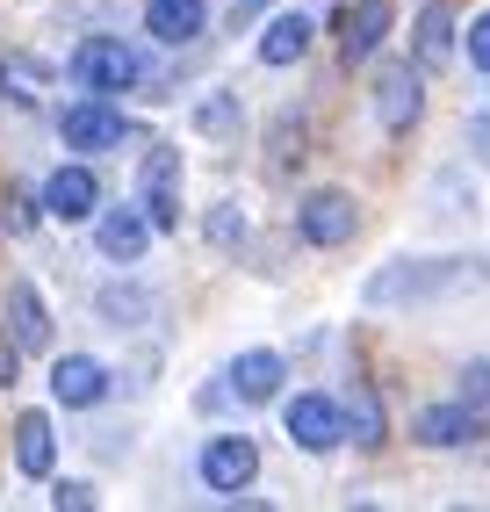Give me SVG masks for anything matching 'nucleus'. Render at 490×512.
Returning <instances> with one entry per match:
<instances>
[{"instance_id": "obj_1", "label": "nucleus", "mask_w": 490, "mask_h": 512, "mask_svg": "<svg viewBox=\"0 0 490 512\" xmlns=\"http://www.w3.org/2000/svg\"><path fill=\"white\" fill-rule=\"evenodd\" d=\"M483 282H490V267L462 260V253H447V260H390L368 282V311H390V303H433V296H469Z\"/></svg>"}, {"instance_id": "obj_2", "label": "nucleus", "mask_w": 490, "mask_h": 512, "mask_svg": "<svg viewBox=\"0 0 490 512\" xmlns=\"http://www.w3.org/2000/svg\"><path fill=\"white\" fill-rule=\"evenodd\" d=\"M137 80H145V58H137L123 37H87V44L73 51V87H87V94H101V101L130 94Z\"/></svg>"}, {"instance_id": "obj_3", "label": "nucleus", "mask_w": 490, "mask_h": 512, "mask_svg": "<svg viewBox=\"0 0 490 512\" xmlns=\"http://www.w3.org/2000/svg\"><path fill=\"white\" fill-rule=\"evenodd\" d=\"M58 138L73 145V152H116V145L137 138V130L123 123V109H109L101 94H87V101H73V109L58 116Z\"/></svg>"}, {"instance_id": "obj_4", "label": "nucleus", "mask_w": 490, "mask_h": 512, "mask_svg": "<svg viewBox=\"0 0 490 512\" xmlns=\"http://www.w3.org/2000/svg\"><path fill=\"white\" fill-rule=\"evenodd\" d=\"M253 476H260V448H253V440H245V433H217V440H209V448H202V484L217 491V498L245 491V484H253Z\"/></svg>"}, {"instance_id": "obj_5", "label": "nucleus", "mask_w": 490, "mask_h": 512, "mask_svg": "<svg viewBox=\"0 0 490 512\" xmlns=\"http://www.w3.org/2000/svg\"><path fill=\"white\" fill-rule=\"evenodd\" d=\"M137 188H145L152 231H173V224H181V202H173V188H181V152H173V145H152V152H145V174H137Z\"/></svg>"}, {"instance_id": "obj_6", "label": "nucleus", "mask_w": 490, "mask_h": 512, "mask_svg": "<svg viewBox=\"0 0 490 512\" xmlns=\"http://www.w3.org/2000/svg\"><path fill=\"white\" fill-rule=\"evenodd\" d=\"M354 224H361V210H354V195H339V188H318V195L296 210V231L310 238V246H346Z\"/></svg>"}, {"instance_id": "obj_7", "label": "nucleus", "mask_w": 490, "mask_h": 512, "mask_svg": "<svg viewBox=\"0 0 490 512\" xmlns=\"http://www.w3.org/2000/svg\"><path fill=\"white\" fill-rule=\"evenodd\" d=\"M289 440H296V448H310V455L339 448V440H346V419H339V404H332V397H318V390L289 397Z\"/></svg>"}, {"instance_id": "obj_8", "label": "nucleus", "mask_w": 490, "mask_h": 512, "mask_svg": "<svg viewBox=\"0 0 490 512\" xmlns=\"http://www.w3.org/2000/svg\"><path fill=\"white\" fill-rule=\"evenodd\" d=\"M94 246H101V260H145V246H152V217L145 210H130V202H116V210H101L94 217Z\"/></svg>"}, {"instance_id": "obj_9", "label": "nucleus", "mask_w": 490, "mask_h": 512, "mask_svg": "<svg viewBox=\"0 0 490 512\" xmlns=\"http://www.w3.org/2000/svg\"><path fill=\"white\" fill-rule=\"evenodd\" d=\"M375 116H382V130H411L418 116H426V87H418L411 65H382V80H375Z\"/></svg>"}, {"instance_id": "obj_10", "label": "nucleus", "mask_w": 490, "mask_h": 512, "mask_svg": "<svg viewBox=\"0 0 490 512\" xmlns=\"http://www.w3.org/2000/svg\"><path fill=\"white\" fill-rule=\"evenodd\" d=\"M44 210H51L58 224H87V217L101 210V181L87 174V166H58V174L44 181Z\"/></svg>"}, {"instance_id": "obj_11", "label": "nucleus", "mask_w": 490, "mask_h": 512, "mask_svg": "<svg viewBox=\"0 0 490 512\" xmlns=\"http://www.w3.org/2000/svg\"><path fill=\"white\" fill-rule=\"evenodd\" d=\"M51 397L65 404V412H87V404L109 397V368H101L94 354H65V361L51 368Z\"/></svg>"}, {"instance_id": "obj_12", "label": "nucleus", "mask_w": 490, "mask_h": 512, "mask_svg": "<svg viewBox=\"0 0 490 512\" xmlns=\"http://www.w3.org/2000/svg\"><path fill=\"white\" fill-rule=\"evenodd\" d=\"M411 433L426 440V448H469V440L483 433V412L476 404H426V412L411 419Z\"/></svg>"}, {"instance_id": "obj_13", "label": "nucleus", "mask_w": 490, "mask_h": 512, "mask_svg": "<svg viewBox=\"0 0 490 512\" xmlns=\"http://www.w3.org/2000/svg\"><path fill=\"white\" fill-rule=\"evenodd\" d=\"M282 375H289L282 354L253 347V354H238V361H231V397H238V404H267L274 390H282Z\"/></svg>"}, {"instance_id": "obj_14", "label": "nucleus", "mask_w": 490, "mask_h": 512, "mask_svg": "<svg viewBox=\"0 0 490 512\" xmlns=\"http://www.w3.org/2000/svg\"><path fill=\"white\" fill-rule=\"evenodd\" d=\"M202 22H209L202 0H152V8H145V29H152L159 44H195Z\"/></svg>"}, {"instance_id": "obj_15", "label": "nucleus", "mask_w": 490, "mask_h": 512, "mask_svg": "<svg viewBox=\"0 0 490 512\" xmlns=\"http://www.w3.org/2000/svg\"><path fill=\"white\" fill-rule=\"evenodd\" d=\"M382 37H390V0H361V8H346V29H339L346 65H354V58H375Z\"/></svg>"}, {"instance_id": "obj_16", "label": "nucleus", "mask_w": 490, "mask_h": 512, "mask_svg": "<svg viewBox=\"0 0 490 512\" xmlns=\"http://www.w3.org/2000/svg\"><path fill=\"white\" fill-rule=\"evenodd\" d=\"M8 318H15V347H29V354L51 347V311H44V296L29 289V282L8 289Z\"/></svg>"}, {"instance_id": "obj_17", "label": "nucleus", "mask_w": 490, "mask_h": 512, "mask_svg": "<svg viewBox=\"0 0 490 512\" xmlns=\"http://www.w3.org/2000/svg\"><path fill=\"white\" fill-rule=\"evenodd\" d=\"M15 462H22V476H51L58 440H51V419L44 412H22L15 419Z\"/></svg>"}, {"instance_id": "obj_18", "label": "nucleus", "mask_w": 490, "mask_h": 512, "mask_svg": "<svg viewBox=\"0 0 490 512\" xmlns=\"http://www.w3.org/2000/svg\"><path fill=\"white\" fill-rule=\"evenodd\" d=\"M310 51V22L303 15H274L267 37H260V65H296Z\"/></svg>"}, {"instance_id": "obj_19", "label": "nucleus", "mask_w": 490, "mask_h": 512, "mask_svg": "<svg viewBox=\"0 0 490 512\" xmlns=\"http://www.w3.org/2000/svg\"><path fill=\"white\" fill-rule=\"evenodd\" d=\"M447 58H454V15L426 8L418 15V65H447Z\"/></svg>"}, {"instance_id": "obj_20", "label": "nucleus", "mask_w": 490, "mask_h": 512, "mask_svg": "<svg viewBox=\"0 0 490 512\" xmlns=\"http://www.w3.org/2000/svg\"><path fill=\"white\" fill-rule=\"evenodd\" d=\"M339 419H346V433H354L361 448H375V440H382V412H375V397H368V390L354 397V412H339Z\"/></svg>"}, {"instance_id": "obj_21", "label": "nucleus", "mask_w": 490, "mask_h": 512, "mask_svg": "<svg viewBox=\"0 0 490 512\" xmlns=\"http://www.w3.org/2000/svg\"><path fill=\"white\" fill-rule=\"evenodd\" d=\"M462 404H476V412L490 404V361H469L462 368Z\"/></svg>"}, {"instance_id": "obj_22", "label": "nucleus", "mask_w": 490, "mask_h": 512, "mask_svg": "<svg viewBox=\"0 0 490 512\" xmlns=\"http://www.w3.org/2000/svg\"><path fill=\"white\" fill-rule=\"evenodd\" d=\"M209 238H217V246H238V238H245V217H238V210H217V217H209Z\"/></svg>"}, {"instance_id": "obj_23", "label": "nucleus", "mask_w": 490, "mask_h": 512, "mask_svg": "<svg viewBox=\"0 0 490 512\" xmlns=\"http://www.w3.org/2000/svg\"><path fill=\"white\" fill-rule=\"evenodd\" d=\"M469 65H483V73H490V15L469 22Z\"/></svg>"}, {"instance_id": "obj_24", "label": "nucleus", "mask_w": 490, "mask_h": 512, "mask_svg": "<svg viewBox=\"0 0 490 512\" xmlns=\"http://www.w3.org/2000/svg\"><path fill=\"white\" fill-rule=\"evenodd\" d=\"M51 505H58V512H87V505H94V491H87V484H58V491H51Z\"/></svg>"}, {"instance_id": "obj_25", "label": "nucleus", "mask_w": 490, "mask_h": 512, "mask_svg": "<svg viewBox=\"0 0 490 512\" xmlns=\"http://www.w3.org/2000/svg\"><path fill=\"white\" fill-rule=\"evenodd\" d=\"M231 116H238L231 101H202V109H195V123H202V130H231Z\"/></svg>"}, {"instance_id": "obj_26", "label": "nucleus", "mask_w": 490, "mask_h": 512, "mask_svg": "<svg viewBox=\"0 0 490 512\" xmlns=\"http://www.w3.org/2000/svg\"><path fill=\"white\" fill-rule=\"evenodd\" d=\"M15 368H22V361H15V347H0V383H15Z\"/></svg>"}, {"instance_id": "obj_27", "label": "nucleus", "mask_w": 490, "mask_h": 512, "mask_svg": "<svg viewBox=\"0 0 490 512\" xmlns=\"http://www.w3.org/2000/svg\"><path fill=\"white\" fill-rule=\"evenodd\" d=\"M260 8H267V0H238V8H231V22H253Z\"/></svg>"}]
</instances>
